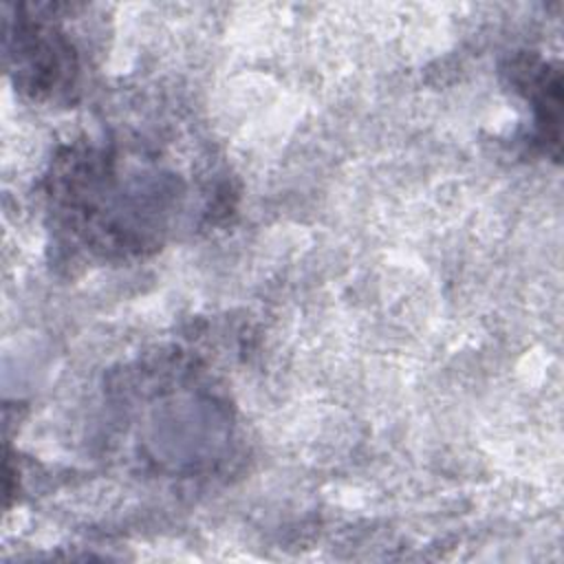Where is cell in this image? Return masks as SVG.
I'll return each instance as SVG.
<instances>
[{"instance_id":"3","label":"cell","mask_w":564,"mask_h":564,"mask_svg":"<svg viewBox=\"0 0 564 564\" xmlns=\"http://www.w3.org/2000/svg\"><path fill=\"white\" fill-rule=\"evenodd\" d=\"M513 75L518 77V84L527 90V97H531V106L535 110V128L540 132V139L555 145L560 143V70L551 64L524 59L522 64L513 66Z\"/></svg>"},{"instance_id":"2","label":"cell","mask_w":564,"mask_h":564,"mask_svg":"<svg viewBox=\"0 0 564 564\" xmlns=\"http://www.w3.org/2000/svg\"><path fill=\"white\" fill-rule=\"evenodd\" d=\"M18 79L35 95L73 86L77 75L73 44L51 24L20 18L15 24Z\"/></svg>"},{"instance_id":"1","label":"cell","mask_w":564,"mask_h":564,"mask_svg":"<svg viewBox=\"0 0 564 564\" xmlns=\"http://www.w3.org/2000/svg\"><path fill=\"white\" fill-rule=\"evenodd\" d=\"M115 154L101 150L70 152L57 185L62 198L79 223V231L97 247L119 253L143 251L156 245L167 216V200L174 192L167 189V178L154 174L139 183L137 170L123 181Z\"/></svg>"}]
</instances>
